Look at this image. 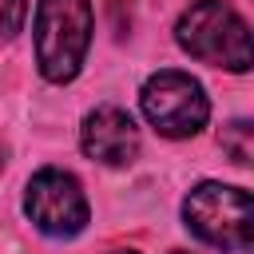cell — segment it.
<instances>
[{"label":"cell","instance_id":"277c9868","mask_svg":"<svg viewBox=\"0 0 254 254\" xmlns=\"http://www.w3.org/2000/svg\"><path fill=\"white\" fill-rule=\"evenodd\" d=\"M143 115L151 119V127L167 139H187L194 131L206 127L210 119V103L198 79H190L187 71H155L143 91H139Z\"/></svg>","mask_w":254,"mask_h":254},{"label":"cell","instance_id":"30bf717a","mask_svg":"<svg viewBox=\"0 0 254 254\" xmlns=\"http://www.w3.org/2000/svg\"><path fill=\"white\" fill-rule=\"evenodd\" d=\"M171 254H187V250H171Z\"/></svg>","mask_w":254,"mask_h":254},{"label":"cell","instance_id":"5b68a950","mask_svg":"<svg viewBox=\"0 0 254 254\" xmlns=\"http://www.w3.org/2000/svg\"><path fill=\"white\" fill-rule=\"evenodd\" d=\"M24 210L36 222V230H44L52 238H71L91 218L79 179L60 167H44L32 175V183L24 190Z\"/></svg>","mask_w":254,"mask_h":254},{"label":"cell","instance_id":"8992f818","mask_svg":"<svg viewBox=\"0 0 254 254\" xmlns=\"http://www.w3.org/2000/svg\"><path fill=\"white\" fill-rule=\"evenodd\" d=\"M83 155L103 167H127L139 155V127L123 107H95L79 127Z\"/></svg>","mask_w":254,"mask_h":254},{"label":"cell","instance_id":"7a4b0ae2","mask_svg":"<svg viewBox=\"0 0 254 254\" xmlns=\"http://www.w3.org/2000/svg\"><path fill=\"white\" fill-rule=\"evenodd\" d=\"M175 40L183 44V52L210 67H250V28L226 0H194L175 24Z\"/></svg>","mask_w":254,"mask_h":254},{"label":"cell","instance_id":"ba28073f","mask_svg":"<svg viewBox=\"0 0 254 254\" xmlns=\"http://www.w3.org/2000/svg\"><path fill=\"white\" fill-rule=\"evenodd\" d=\"M28 16V0H0V44H8Z\"/></svg>","mask_w":254,"mask_h":254},{"label":"cell","instance_id":"52a82bcc","mask_svg":"<svg viewBox=\"0 0 254 254\" xmlns=\"http://www.w3.org/2000/svg\"><path fill=\"white\" fill-rule=\"evenodd\" d=\"M222 151H226L238 167H246V163H250L254 143H250V123H246V119H238V123L222 127Z\"/></svg>","mask_w":254,"mask_h":254},{"label":"cell","instance_id":"3957f363","mask_svg":"<svg viewBox=\"0 0 254 254\" xmlns=\"http://www.w3.org/2000/svg\"><path fill=\"white\" fill-rule=\"evenodd\" d=\"M183 218L210 246L246 254L254 242V202H250V190L242 187L198 183L183 202Z\"/></svg>","mask_w":254,"mask_h":254},{"label":"cell","instance_id":"6da1fadb","mask_svg":"<svg viewBox=\"0 0 254 254\" xmlns=\"http://www.w3.org/2000/svg\"><path fill=\"white\" fill-rule=\"evenodd\" d=\"M91 0H40L36 4V64L44 79L67 83L91 48Z\"/></svg>","mask_w":254,"mask_h":254},{"label":"cell","instance_id":"9c48e42d","mask_svg":"<svg viewBox=\"0 0 254 254\" xmlns=\"http://www.w3.org/2000/svg\"><path fill=\"white\" fill-rule=\"evenodd\" d=\"M115 254H135V250H115Z\"/></svg>","mask_w":254,"mask_h":254}]
</instances>
